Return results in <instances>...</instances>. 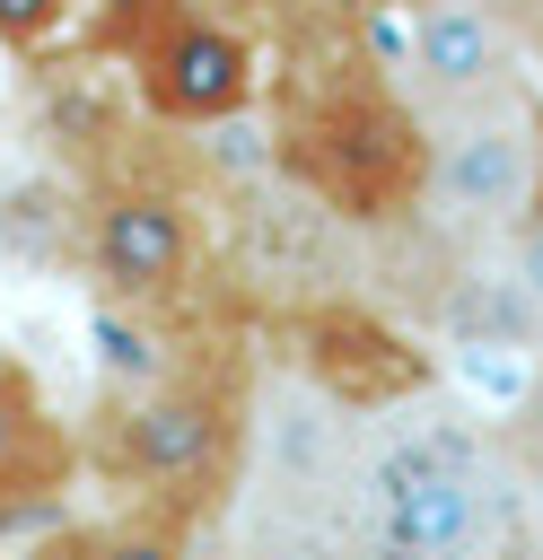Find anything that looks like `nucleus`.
Wrapping results in <instances>:
<instances>
[{"instance_id":"f257e3e1","label":"nucleus","mask_w":543,"mask_h":560,"mask_svg":"<svg viewBox=\"0 0 543 560\" xmlns=\"http://www.w3.org/2000/svg\"><path fill=\"white\" fill-rule=\"evenodd\" d=\"M517 464L499 429H403L359 472V560H508Z\"/></svg>"},{"instance_id":"f03ea898","label":"nucleus","mask_w":543,"mask_h":560,"mask_svg":"<svg viewBox=\"0 0 543 560\" xmlns=\"http://www.w3.org/2000/svg\"><path fill=\"white\" fill-rule=\"evenodd\" d=\"M245 446V385L228 368H158L96 411L88 464L158 508H201Z\"/></svg>"},{"instance_id":"7ed1b4c3","label":"nucleus","mask_w":543,"mask_h":560,"mask_svg":"<svg viewBox=\"0 0 543 560\" xmlns=\"http://www.w3.org/2000/svg\"><path fill=\"white\" fill-rule=\"evenodd\" d=\"M534 210H543V88L534 79L420 114V201H412L420 228L455 245H508Z\"/></svg>"},{"instance_id":"20e7f679","label":"nucleus","mask_w":543,"mask_h":560,"mask_svg":"<svg viewBox=\"0 0 543 560\" xmlns=\"http://www.w3.org/2000/svg\"><path fill=\"white\" fill-rule=\"evenodd\" d=\"M289 166L315 201L350 219H394L420 201V114L385 79H342L289 122Z\"/></svg>"},{"instance_id":"39448f33","label":"nucleus","mask_w":543,"mask_h":560,"mask_svg":"<svg viewBox=\"0 0 543 560\" xmlns=\"http://www.w3.org/2000/svg\"><path fill=\"white\" fill-rule=\"evenodd\" d=\"M534 70L517 0H412L403 26V96L412 114H447L473 96H499Z\"/></svg>"},{"instance_id":"423d86ee","label":"nucleus","mask_w":543,"mask_h":560,"mask_svg":"<svg viewBox=\"0 0 543 560\" xmlns=\"http://www.w3.org/2000/svg\"><path fill=\"white\" fill-rule=\"evenodd\" d=\"M88 271L114 306H166L201 271L193 201L166 184H114L88 201Z\"/></svg>"},{"instance_id":"0eeeda50","label":"nucleus","mask_w":543,"mask_h":560,"mask_svg":"<svg viewBox=\"0 0 543 560\" xmlns=\"http://www.w3.org/2000/svg\"><path fill=\"white\" fill-rule=\"evenodd\" d=\"M131 79L149 96L158 122H236L254 105V44L228 26V18H201V9H166L140 52H131Z\"/></svg>"},{"instance_id":"6e6552de","label":"nucleus","mask_w":543,"mask_h":560,"mask_svg":"<svg viewBox=\"0 0 543 560\" xmlns=\"http://www.w3.org/2000/svg\"><path fill=\"white\" fill-rule=\"evenodd\" d=\"M70 438H61V420L44 411V394H35V376L26 368H0V508H18V499H53L61 481H70Z\"/></svg>"},{"instance_id":"1a4fd4ad","label":"nucleus","mask_w":543,"mask_h":560,"mask_svg":"<svg viewBox=\"0 0 543 560\" xmlns=\"http://www.w3.org/2000/svg\"><path fill=\"white\" fill-rule=\"evenodd\" d=\"M44 560H193V516L140 499V508H123V516H96V525L53 534Z\"/></svg>"},{"instance_id":"9d476101","label":"nucleus","mask_w":543,"mask_h":560,"mask_svg":"<svg viewBox=\"0 0 543 560\" xmlns=\"http://www.w3.org/2000/svg\"><path fill=\"white\" fill-rule=\"evenodd\" d=\"M70 9L79 0H0V44L9 52H35V44H53L70 26Z\"/></svg>"},{"instance_id":"9b49d317","label":"nucleus","mask_w":543,"mask_h":560,"mask_svg":"<svg viewBox=\"0 0 543 560\" xmlns=\"http://www.w3.org/2000/svg\"><path fill=\"white\" fill-rule=\"evenodd\" d=\"M499 446H508V464H543V368L525 376V394H517V411L499 420Z\"/></svg>"},{"instance_id":"f8f14e48","label":"nucleus","mask_w":543,"mask_h":560,"mask_svg":"<svg viewBox=\"0 0 543 560\" xmlns=\"http://www.w3.org/2000/svg\"><path fill=\"white\" fill-rule=\"evenodd\" d=\"M508 280H517V298L534 306V324H543V210L508 236Z\"/></svg>"},{"instance_id":"ddd939ff","label":"nucleus","mask_w":543,"mask_h":560,"mask_svg":"<svg viewBox=\"0 0 543 560\" xmlns=\"http://www.w3.org/2000/svg\"><path fill=\"white\" fill-rule=\"evenodd\" d=\"M543 551V464H517V551Z\"/></svg>"},{"instance_id":"4468645a","label":"nucleus","mask_w":543,"mask_h":560,"mask_svg":"<svg viewBox=\"0 0 543 560\" xmlns=\"http://www.w3.org/2000/svg\"><path fill=\"white\" fill-rule=\"evenodd\" d=\"M193 560H272V551L245 534V542H210V551H193Z\"/></svg>"}]
</instances>
